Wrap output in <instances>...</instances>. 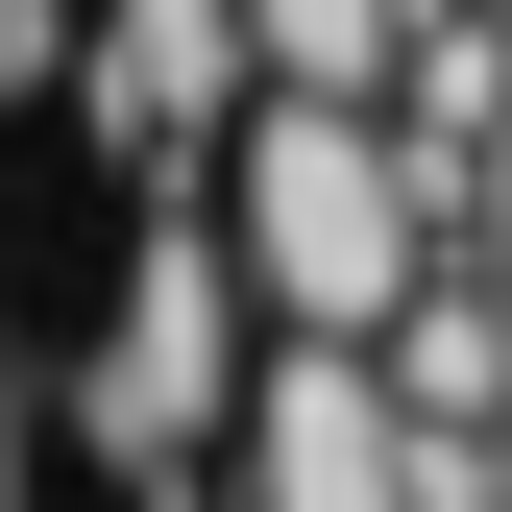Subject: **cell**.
Returning a JSON list of instances; mask_svg holds the SVG:
<instances>
[{
	"instance_id": "1",
	"label": "cell",
	"mask_w": 512,
	"mask_h": 512,
	"mask_svg": "<svg viewBox=\"0 0 512 512\" xmlns=\"http://www.w3.org/2000/svg\"><path fill=\"white\" fill-rule=\"evenodd\" d=\"M244 293L269 342H342V366L439 293V196L366 98H244Z\"/></svg>"
},
{
	"instance_id": "2",
	"label": "cell",
	"mask_w": 512,
	"mask_h": 512,
	"mask_svg": "<svg viewBox=\"0 0 512 512\" xmlns=\"http://www.w3.org/2000/svg\"><path fill=\"white\" fill-rule=\"evenodd\" d=\"M244 512H415V439L366 391L342 342H269V391H244Z\"/></svg>"
}]
</instances>
